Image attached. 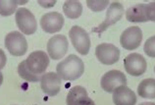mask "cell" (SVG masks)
<instances>
[{
    "instance_id": "obj_10",
    "label": "cell",
    "mask_w": 155,
    "mask_h": 105,
    "mask_svg": "<svg viewBox=\"0 0 155 105\" xmlns=\"http://www.w3.org/2000/svg\"><path fill=\"white\" fill-rule=\"evenodd\" d=\"M142 40V31L138 27H130L123 31L120 43L126 50H134L140 47Z\"/></svg>"
},
{
    "instance_id": "obj_22",
    "label": "cell",
    "mask_w": 155,
    "mask_h": 105,
    "mask_svg": "<svg viewBox=\"0 0 155 105\" xmlns=\"http://www.w3.org/2000/svg\"><path fill=\"white\" fill-rule=\"evenodd\" d=\"M143 50L148 57L155 58V35L149 38L144 43Z\"/></svg>"
},
{
    "instance_id": "obj_28",
    "label": "cell",
    "mask_w": 155,
    "mask_h": 105,
    "mask_svg": "<svg viewBox=\"0 0 155 105\" xmlns=\"http://www.w3.org/2000/svg\"><path fill=\"white\" fill-rule=\"evenodd\" d=\"M154 72H155V66H154Z\"/></svg>"
},
{
    "instance_id": "obj_21",
    "label": "cell",
    "mask_w": 155,
    "mask_h": 105,
    "mask_svg": "<svg viewBox=\"0 0 155 105\" xmlns=\"http://www.w3.org/2000/svg\"><path fill=\"white\" fill-rule=\"evenodd\" d=\"M87 4L91 10L94 12H100L103 11L109 5V1L108 0H104V1H101V0H93V1L92 0H87Z\"/></svg>"
},
{
    "instance_id": "obj_26",
    "label": "cell",
    "mask_w": 155,
    "mask_h": 105,
    "mask_svg": "<svg viewBox=\"0 0 155 105\" xmlns=\"http://www.w3.org/2000/svg\"><path fill=\"white\" fill-rule=\"evenodd\" d=\"M140 105H155V103H153V102H143V103H140Z\"/></svg>"
},
{
    "instance_id": "obj_24",
    "label": "cell",
    "mask_w": 155,
    "mask_h": 105,
    "mask_svg": "<svg viewBox=\"0 0 155 105\" xmlns=\"http://www.w3.org/2000/svg\"><path fill=\"white\" fill-rule=\"evenodd\" d=\"M6 62H7L6 55H5V53H4V51L2 49H0V70L3 69L4 66L6 65Z\"/></svg>"
},
{
    "instance_id": "obj_1",
    "label": "cell",
    "mask_w": 155,
    "mask_h": 105,
    "mask_svg": "<svg viewBox=\"0 0 155 105\" xmlns=\"http://www.w3.org/2000/svg\"><path fill=\"white\" fill-rule=\"evenodd\" d=\"M56 71L62 80H75L84 74V65L81 58L75 54H71L57 65Z\"/></svg>"
},
{
    "instance_id": "obj_16",
    "label": "cell",
    "mask_w": 155,
    "mask_h": 105,
    "mask_svg": "<svg viewBox=\"0 0 155 105\" xmlns=\"http://www.w3.org/2000/svg\"><path fill=\"white\" fill-rule=\"evenodd\" d=\"M137 94L142 98H155V79H145L138 84Z\"/></svg>"
},
{
    "instance_id": "obj_14",
    "label": "cell",
    "mask_w": 155,
    "mask_h": 105,
    "mask_svg": "<svg viewBox=\"0 0 155 105\" xmlns=\"http://www.w3.org/2000/svg\"><path fill=\"white\" fill-rule=\"evenodd\" d=\"M113 101L115 105H136L137 96L127 86H120L113 92Z\"/></svg>"
},
{
    "instance_id": "obj_23",
    "label": "cell",
    "mask_w": 155,
    "mask_h": 105,
    "mask_svg": "<svg viewBox=\"0 0 155 105\" xmlns=\"http://www.w3.org/2000/svg\"><path fill=\"white\" fill-rule=\"evenodd\" d=\"M145 13H146V18H147L148 21L155 22V1L146 4Z\"/></svg>"
},
{
    "instance_id": "obj_20",
    "label": "cell",
    "mask_w": 155,
    "mask_h": 105,
    "mask_svg": "<svg viewBox=\"0 0 155 105\" xmlns=\"http://www.w3.org/2000/svg\"><path fill=\"white\" fill-rule=\"evenodd\" d=\"M18 4L20 3L15 0H0V15L6 17L14 14Z\"/></svg>"
},
{
    "instance_id": "obj_13",
    "label": "cell",
    "mask_w": 155,
    "mask_h": 105,
    "mask_svg": "<svg viewBox=\"0 0 155 105\" xmlns=\"http://www.w3.org/2000/svg\"><path fill=\"white\" fill-rule=\"evenodd\" d=\"M61 78L57 73L49 72L42 75L40 79V84L43 92L49 96H54L59 94L61 90Z\"/></svg>"
},
{
    "instance_id": "obj_15",
    "label": "cell",
    "mask_w": 155,
    "mask_h": 105,
    "mask_svg": "<svg viewBox=\"0 0 155 105\" xmlns=\"http://www.w3.org/2000/svg\"><path fill=\"white\" fill-rule=\"evenodd\" d=\"M146 4H137L130 7L126 12V18L132 23H143L148 22L145 13Z\"/></svg>"
},
{
    "instance_id": "obj_9",
    "label": "cell",
    "mask_w": 155,
    "mask_h": 105,
    "mask_svg": "<svg viewBox=\"0 0 155 105\" xmlns=\"http://www.w3.org/2000/svg\"><path fill=\"white\" fill-rule=\"evenodd\" d=\"M101 87L106 92H114L120 86L127 84V78L123 72L118 70H111L103 75L101 78Z\"/></svg>"
},
{
    "instance_id": "obj_12",
    "label": "cell",
    "mask_w": 155,
    "mask_h": 105,
    "mask_svg": "<svg viewBox=\"0 0 155 105\" xmlns=\"http://www.w3.org/2000/svg\"><path fill=\"white\" fill-rule=\"evenodd\" d=\"M64 26V18L58 12H49L44 14L40 19V27L47 34L60 31Z\"/></svg>"
},
{
    "instance_id": "obj_3",
    "label": "cell",
    "mask_w": 155,
    "mask_h": 105,
    "mask_svg": "<svg viewBox=\"0 0 155 105\" xmlns=\"http://www.w3.org/2000/svg\"><path fill=\"white\" fill-rule=\"evenodd\" d=\"M16 24L24 34H34L36 31L38 23L34 14L27 8H20L16 11Z\"/></svg>"
},
{
    "instance_id": "obj_11",
    "label": "cell",
    "mask_w": 155,
    "mask_h": 105,
    "mask_svg": "<svg viewBox=\"0 0 155 105\" xmlns=\"http://www.w3.org/2000/svg\"><path fill=\"white\" fill-rule=\"evenodd\" d=\"M124 67L128 74L138 77L144 74L147 65H146V61L143 56L138 53H132L125 58Z\"/></svg>"
},
{
    "instance_id": "obj_19",
    "label": "cell",
    "mask_w": 155,
    "mask_h": 105,
    "mask_svg": "<svg viewBox=\"0 0 155 105\" xmlns=\"http://www.w3.org/2000/svg\"><path fill=\"white\" fill-rule=\"evenodd\" d=\"M18 73L20 77L22 79L28 80V82H31V83H36V82H40V79H41V76H36L31 74V73L28 71V67L26 65V60L25 61H22L19 64L18 66Z\"/></svg>"
},
{
    "instance_id": "obj_6",
    "label": "cell",
    "mask_w": 155,
    "mask_h": 105,
    "mask_svg": "<svg viewBox=\"0 0 155 105\" xmlns=\"http://www.w3.org/2000/svg\"><path fill=\"white\" fill-rule=\"evenodd\" d=\"M124 12H125L124 7L120 2L117 1L112 2L108 8L107 13H106L105 20L100 25H98L94 29H92V31L97 34H102L109 27H111L114 24H116L118 21H120V19L123 17Z\"/></svg>"
},
{
    "instance_id": "obj_5",
    "label": "cell",
    "mask_w": 155,
    "mask_h": 105,
    "mask_svg": "<svg viewBox=\"0 0 155 105\" xmlns=\"http://www.w3.org/2000/svg\"><path fill=\"white\" fill-rule=\"evenodd\" d=\"M5 47L14 56H23L28 50V42L20 31H11L5 36Z\"/></svg>"
},
{
    "instance_id": "obj_7",
    "label": "cell",
    "mask_w": 155,
    "mask_h": 105,
    "mask_svg": "<svg viewBox=\"0 0 155 105\" xmlns=\"http://www.w3.org/2000/svg\"><path fill=\"white\" fill-rule=\"evenodd\" d=\"M95 56L104 65H113L120 58V50L111 43H101L95 48Z\"/></svg>"
},
{
    "instance_id": "obj_2",
    "label": "cell",
    "mask_w": 155,
    "mask_h": 105,
    "mask_svg": "<svg viewBox=\"0 0 155 105\" xmlns=\"http://www.w3.org/2000/svg\"><path fill=\"white\" fill-rule=\"evenodd\" d=\"M26 65L31 74L41 76L49 66V57L46 52L36 50L28 55L26 60Z\"/></svg>"
},
{
    "instance_id": "obj_27",
    "label": "cell",
    "mask_w": 155,
    "mask_h": 105,
    "mask_svg": "<svg viewBox=\"0 0 155 105\" xmlns=\"http://www.w3.org/2000/svg\"><path fill=\"white\" fill-rule=\"evenodd\" d=\"M2 83H3V75L0 73V86L2 84Z\"/></svg>"
},
{
    "instance_id": "obj_17",
    "label": "cell",
    "mask_w": 155,
    "mask_h": 105,
    "mask_svg": "<svg viewBox=\"0 0 155 105\" xmlns=\"http://www.w3.org/2000/svg\"><path fill=\"white\" fill-rule=\"evenodd\" d=\"M63 11L65 15L70 19H78L81 15L83 12V6L80 1L76 0H68L64 3L63 5Z\"/></svg>"
},
{
    "instance_id": "obj_25",
    "label": "cell",
    "mask_w": 155,
    "mask_h": 105,
    "mask_svg": "<svg viewBox=\"0 0 155 105\" xmlns=\"http://www.w3.org/2000/svg\"><path fill=\"white\" fill-rule=\"evenodd\" d=\"M76 105H95V104H94V102H93V100L91 99L87 96V97H85L84 99L80 100V101L78 102Z\"/></svg>"
},
{
    "instance_id": "obj_4",
    "label": "cell",
    "mask_w": 155,
    "mask_h": 105,
    "mask_svg": "<svg viewBox=\"0 0 155 105\" xmlns=\"http://www.w3.org/2000/svg\"><path fill=\"white\" fill-rule=\"evenodd\" d=\"M69 35L75 49L81 55H87L91 48V39L87 31L79 26H74L69 31Z\"/></svg>"
},
{
    "instance_id": "obj_8",
    "label": "cell",
    "mask_w": 155,
    "mask_h": 105,
    "mask_svg": "<svg viewBox=\"0 0 155 105\" xmlns=\"http://www.w3.org/2000/svg\"><path fill=\"white\" fill-rule=\"evenodd\" d=\"M68 47L69 42L66 36L63 34H56L52 36L47 42L48 55L53 60H59L67 53Z\"/></svg>"
},
{
    "instance_id": "obj_18",
    "label": "cell",
    "mask_w": 155,
    "mask_h": 105,
    "mask_svg": "<svg viewBox=\"0 0 155 105\" xmlns=\"http://www.w3.org/2000/svg\"><path fill=\"white\" fill-rule=\"evenodd\" d=\"M85 97H87V92L85 88L81 86H77L72 87L70 91L68 92L66 102L67 105H76L80 100Z\"/></svg>"
}]
</instances>
